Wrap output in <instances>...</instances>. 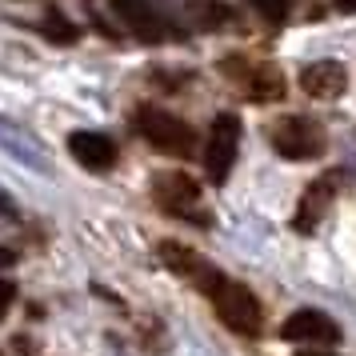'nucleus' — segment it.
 Returning <instances> with one entry per match:
<instances>
[{
	"mask_svg": "<svg viewBox=\"0 0 356 356\" xmlns=\"http://www.w3.org/2000/svg\"><path fill=\"white\" fill-rule=\"evenodd\" d=\"M113 13L129 24L132 36H140L145 44H156L168 36V20L161 17V8L152 0H113Z\"/></svg>",
	"mask_w": 356,
	"mask_h": 356,
	"instance_id": "1a4fd4ad",
	"label": "nucleus"
},
{
	"mask_svg": "<svg viewBox=\"0 0 356 356\" xmlns=\"http://www.w3.org/2000/svg\"><path fill=\"white\" fill-rule=\"evenodd\" d=\"M292 356H340V353H328V348H305V353H292Z\"/></svg>",
	"mask_w": 356,
	"mask_h": 356,
	"instance_id": "a211bd4d",
	"label": "nucleus"
},
{
	"mask_svg": "<svg viewBox=\"0 0 356 356\" xmlns=\"http://www.w3.org/2000/svg\"><path fill=\"white\" fill-rule=\"evenodd\" d=\"M236 148H241V120L232 113H220L209 129V145H204V172L212 184H225L232 164H236Z\"/></svg>",
	"mask_w": 356,
	"mask_h": 356,
	"instance_id": "423d86ee",
	"label": "nucleus"
},
{
	"mask_svg": "<svg viewBox=\"0 0 356 356\" xmlns=\"http://www.w3.org/2000/svg\"><path fill=\"white\" fill-rule=\"evenodd\" d=\"M184 13H188V20L200 33H216V29H225L232 20V8L225 0H184Z\"/></svg>",
	"mask_w": 356,
	"mask_h": 356,
	"instance_id": "ddd939ff",
	"label": "nucleus"
},
{
	"mask_svg": "<svg viewBox=\"0 0 356 356\" xmlns=\"http://www.w3.org/2000/svg\"><path fill=\"white\" fill-rule=\"evenodd\" d=\"M136 132L156 152H164V156H193V148H196L193 124L172 113H164V108H152V104L136 108Z\"/></svg>",
	"mask_w": 356,
	"mask_h": 356,
	"instance_id": "f257e3e1",
	"label": "nucleus"
},
{
	"mask_svg": "<svg viewBox=\"0 0 356 356\" xmlns=\"http://www.w3.org/2000/svg\"><path fill=\"white\" fill-rule=\"evenodd\" d=\"M220 72L241 84L244 97L257 100V104H273V100L284 97V76L276 65H252L244 56H228V60H220Z\"/></svg>",
	"mask_w": 356,
	"mask_h": 356,
	"instance_id": "39448f33",
	"label": "nucleus"
},
{
	"mask_svg": "<svg viewBox=\"0 0 356 356\" xmlns=\"http://www.w3.org/2000/svg\"><path fill=\"white\" fill-rule=\"evenodd\" d=\"M300 88L316 100H337L348 88V68L340 60H316V65H308L300 72Z\"/></svg>",
	"mask_w": 356,
	"mask_h": 356,
	"instance_id": "9b49d317",
	"label": "nucleus"
},
{
	"mask_svg": "<svg viewBox=\"0 0 356 356\" xmlns=\"http://www.w3.org/2000/svg\"><path fill=\"white\" fill-rule=\"evenodd\" d=\"M68 152L72 161L88 168V172H108L116 164V145L104 136V132H72L68 136Z\"/></svg>",
	"mask_w": 356,
	"mask_h": 356,
	"instance_id": "9d476101",
	"label": "nucleus"
},
{
	"mask_svg": "<svg viewBox=\"0 0 356 356\" xmlns=\"http://www.w3.org/2000/svg\"><path fill=\"white\" fill-rule=\"evenodd\" d=\"M40 33L49 36L52 44H76V36H81V29H76L72 20H65V17H56V13H52V17H44V20H40Z\"/></svg>",
	"mask_w": 356,
	"mask_h": 356,
	"instance_id": "4468645a",
	"label": "nucleus"
},
{
	"mask_svg": "<svg viewBox=\"0 0 356 356\" xmlns=\"http://www.w3.org/2000/svg\"><path fill=\"white\" fill-rule=\"evenodd\" d=\"M13 300H17V284L13 280H0V316L13 308Z\"/></svg>",
	"mask_w": 356,
	"mask_h": 356,
	"instance_id": "dca6fc26",
	"label": "nucleus"
},
{
	"mask_svg": "<svg viewBox=\"0 0 356 356\" xmlns=\"http://www.w3.org/2000/svg\"><path fill=\"white\" fill-rule=\"evenodd\" d=\"M209 300H212V308H216V316H220L225 328L241 332V337H257V332H260L264 308H260L257 292L244 289L241 280H228V276H225V280L209 292Z\"/></svg>",
	"mask_w": 356,
	"mask_h": 356,
	"instance_id": "f03ea898",
	"label": "nucleus"
},
{
	"mask_svg": "<svg viewBox=\"0 0 356 356\" xmlns=\"http://www.w3.org/2000/svg\"><path fill=\"white\" fill-rule=\"evenodd\" d=\"M332 196H337V177L312 180L308 193L300 196V209H296V216H292V228H296V232H316V225L328 216Z\"/></svg>",
	"mask_w": 356,
	"mask_h": 356,
	"instance_id": "f8f14e48",
	"label": "nucleus"
},
{
	"mask_svg": "<svg viewBox=\"0 0 356 356\" xmlns=\"http://www.w3.org/2000/svg\"><path fill=\"white\" fill-rule=\"evenodd\" d=\"M337 8H344V13H356V0H337Z\"/></svg>",
	"mask_w": 356,
	"mask_h": 356,
	"instance_id": "6ab92c4d",
	"label": "nucleus"
},
{
	"mask_svg": "<svg viewBox=\"0 0 356 356\" xmlns=\"http://www.w3.org/2000/svg\"><path fill=\"white\" fill-rule=\"evenodd\" d=\"M248 4H252L264 20H273V24L289 20V0H248Z\"/></svg>",
	"mask_w": 356,
	"mask_h": 356,
	"instance_id": "2eb2a0df",
	"label": "nucleus"
},
{
	"mask_svg": "<svg viewBox=\"0 0 356 356\" xmlns=\"http://www.w3.org/2000/svg\"><path fill=\"white\" fill-rule=\"evenodd\" d=\"M280 337L292 344H305V348H332V344H340V324L321 308H296L284 316Z\"/></svg>",
	"mask_w": 356,
	"mask_h": 356,
	"instance_id": "0eeeda50",
	"label": "nucleus"
},
{
	"mask_svg": "<svg viewBox=\"0 0 356 356\" xmlns=\"http://www.w3.org/2000/svg\"><path fill=\"white\" fill-rule=\"evenodd\" d=\"M161 260H164V268H172L177 276H184V280H193L196 292H204L209 296L220 280H225V273L220 268H212V264H204V260L196 257L188 244H180V241H161Z\"/></svg>",
	"mask_w": 356,
	"mask_h": 356,
	"instance_id": "6e6552de",
	"label": "nucleus"
},
{
	"mask_svg": "<svg viewBox=\"0 0 356 356\" xmlns=\"http://www.w3.org/2000/svg\"><path fill=\"white\" fill-rule=\"evenodd\" d=\"M152 200L161 204L168 216H180V220H193V225L209 228L212 216L200 204V184L184 172H156L152 177Z\"/></svg>",
	"mask_w": 356,
	"mask_h": 356,
	"instance_id": "7ed1b4c3",
	"label": "nucleus"
},
{
	"mask_svg": "<svg viewBox=\"0 0 356 356\" xmlns=\"http://www.w3.org/2000/svg\"><path fill=\"white\" fill-rule=\"evenodd\" d=\"M273 148L284 156V161H316L324 152V129L312 120V116H280L268 132Z\"/></svg>",
	"mask_w": 356,
	"mask_h": 356,
	"instance_id": "20e7f679",
	"label": "nucleus"
},
{
	"mask_svg": "<svg viewBox=\"0 0 356 356\" xmlns=\"http://www.w3.org/2000/svg\"><path fill=\"white\" fill-rule=\"evenodd\" d=\"M8 264H17V252L13 248H0V268H8Z\"/></svg>",
	"mask_w": 356,
	"mask_h": 356,
	"instance_id": "f3484780",
	"label": "nucleus"
}]
</instances>
